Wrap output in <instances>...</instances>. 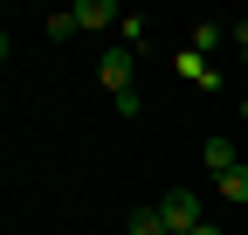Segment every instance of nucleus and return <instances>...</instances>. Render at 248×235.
<instances>
[{
  "mask_svg": "<svg viewBox=\"0 0 248 235\" xmlns=\"http://www.w3.org/2000/svg\"><path fill=\"white\" fill-rule=\"evenodd\" d=\"M228 35H234V49L248 55V21H234V28H228Z\"/></svg>",
  "mask_w": 248,
  "mask_h": 235,
  "instance_id": "nucleus-10",
  "label": "nucleus"
},
{
  "mask_svg": "<svg viewBox=\"0 0 248 235\" xmlns=\"http://www.w3.org/2000/svg\"><path fill=\"white\" fill-rule=\"evenodd\" d=\"M241 118H248V97H241Z\"/></svg>",
  "mask_w": 248,
  "mask_h": 235,
  "instance_id": "nucleus-12",
  "label": "nucleus"
},
{
  "mask_svg": "<svg viewBox=\"0 0 248 235\" xmlns=\"http://www.w3.org/2000/svg\"><path fill=\"white\" fill-rule=\"evenodd\" d=\"M69 14H76V28H110V21H124V14H117V0H76Z\"/></svg>",
  "mask_w": 248,
  "mask_h": 235,
  "instance_id": "nucleus-3",
  "label": "nucleus"
},
{
  "mask_svg": "<svg viewBox=\"0 0 248 235\" xmlns=\"http://www.w3.org/2000/svg\"><path fill=\"white\" fill-rule=\"evenodd\" d=\"M200 159H207V173H214V180H221L228 166H241V152H234L228 138H207V145H200Z\"/></svg>",
  "mask_w": 248,
  "mask_h": 235,
  "instance_id": "nucleus-5",
  "label": "nucleus"
},
{
  "mask_svg": "<svg viewBox=\"0 0 248 235\" xmlns=\"http://www.w3.org/2000/svg\"><path fill=\"white\" fill-rule=\"evenodd\" d=\"M221 42H228V28H221V21H193V35H186V49H193V55H214Z\"/></svg>",
  "mask_w": 248,
  "mask_h": 235,
  "instance_id": "nucleus-6",
  "label": "nucleus"
},
{
  "mask_svg": "<svg viewBox=\"0 0 248 235\" xmlns=\"http://www.w3.org/2000/svg\"><path fill=\"white\" fill-rule=\"evenodd\" d=\"M214 194H221V201H234V208H248V166H228L221 180H214Z\"/></svg>",
  "mask_w": 248,
  "mask_h": 235,
  "instance_id": "nucleus-7",
  "label": "nucleus"
},
{
  "mask_svg": "<svg viewBox=\"0 0 248 235\" xmlns=\"http://www.w3.org/2000/svg\"><path fill=\"white\" fill-rule=\"evenodd\" d=\"M76 35V14H48V42H69Z\"/></svg>",
  "mask_w": 248,
  "mask_h": 235,
  "instance_id": "nucleus-9",
  "label": "nucleus"
},
{
  "mask_svg": "<svg viewBox=\"0 0 248 235\" xmlns=\"http://www.w3.org/2000/svg\"><path fill=\"white\" fill-rule=\"evenodd\" d=\"M97 83H104V90H110V104H117L124 90H131V49H110V55H104V63H97Z\"/></svg>",
  "mask_w": 248,
  "mask_h": 235,
  "instance_id": "nucleus-2",
  "label": "nucleus"
},
{
  "mask_svg": "<svg viewBox=\"0 0 248 235\" xmlns=\"http://www.w3.org/2000/svg\"><path fill=\"white\" fill-rule=\"evenodd\" d=\"M193 235H228V228H221V221H200V228H193Z\"/></svg>",
  "mask_w": 248,
  "mask_h": 235,
  "instance_id": "nucleus-11",
  "label": "nucleus"
},
{
  "mask_svg": "<svg viewBox=\"0 0 248 235\" xmlns=\"http://www.w3.org/2000/svg\"><path fill=\"white\" fill-rule=\"evenodd\" d=\"M159 221H166V235H193L207 221V208H200L193 187H172V194H159Z\"/></svg>",
  "mask_w": 248,
  "mask_h": 235,
  "instance_id": "nucleus-1",
  "label": "nucleus"
},
{
  "mask_svg": "<svg viewBox=\"0 0 248 235\" xmlns=\"http://www.w3.org/2000/svg\"><path fill=\"white\" fill-rule=\"evenodd\" d=\"M124 235H166V221H159V208H138L131 221H124Z\"/></svg>",
  "mask_w": 248,
  "mask_h": 235,
  "instance_id": "nucleus-8",
  "label": "nucleus"
},
{
  "mask_svg": "<svg viewBox=\"0 0 248 235\" xmlns=\"http://www.w3.org/2000/svg\"><path fill=\"white\" fill-rule=\"evenodd\" d=\"M172 63H179V76H193L200 90H221V69H214L207 55H193V49H186V55H172Z\"/></svg>",
  "mask_w": 248,
  "mask_h": 235,
  "instance_id": "nucleus-4",
  "label": "nucleus"
}]
</instances>
